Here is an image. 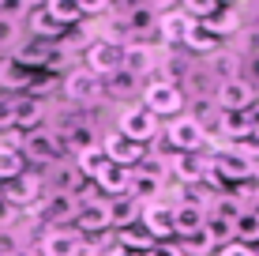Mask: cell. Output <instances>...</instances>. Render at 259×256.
Wrapping results in <instances>:
<instances>
[{"label":"cell","instance_id":"6da1fadb","mask_svg":"<svg viewBox=\"0 0 259 256\" xmlns=\"http://www.w3.org/2000/svg\"><path fill=\"white\" fill-rule=\"evenodd\" d=\"M252 173H259L252 162H248L244 155H237L233 147H226V151H218V155H210V177L222 185V189H233V185L240 181H248Z\"/></svg>","mask_w":259,"mask_h":256},{"label":"cell","instance_id":"7a4b0ae2","mask_svg":"<svg viewBox=\"0 0 259 256\" xmlns=\"http://www.w3.org/2000/svg\"><path fill=\"white\" fill-rule=\"evenodd\" d=\"M34 215L46 223V230H64V223H75L79 200L64 196V192H49V196H41V204L34 207Z\"/></svg>","mask_w":259,"mask_h":256},{"label":"cell","instance_id":"3957f363","mask_svg":"<svg viewBox=\"0 0 259 256\" xmlns=\"http://www.w3.org/2000/svg\"><path fill=\"white\" fill-rule=\"evenodd\" d=\"M19 155H26L30 162L53 166V162H60V155H64V143L57 139V132H49V128H34V132H26V136H23Z\"/></svg>","mask_w":259,"mask_h":256},{"label":"cell","instance_id":"277c9868","mask_svg":"<svg viewBox=\"0 0 259 256\" xmlns=\"http://www.w3.org/2000/svg\"><path fill=\"white\" fill-rule=\"evenodd\" d=\"M143 105H147L154 117H173L177 109H184V91L165 79H150L147 91H143Z\"/></svg>","mask_w":259,"mask_h":256},{"label":"cell","instance_id":"5b68a950","mask_svg":"<svg viewBox=\"0 0 259 256\" xmlns=\"http://www.w3.org/2000/svg\"><path fill=\"white\" fill-rule=\"evenodd\" d=\"M165 139H169V147H173L177 155H195V151H203V143H207L203 132H199V121H195L192 113H181V117L169 121Z\"/></svg>","mask_w":259,"mask_h":256},{"label":"cell","instance_id":"8992f818","mask_svg":"<svg viewBox=\"0 0 259 256\" xmlns=\"http://www.w3.org/2000/svg\"><path fill=\"white\" fill-rule=\"evenodd\" d=\"M120 136H128L132 143H150V139L158 136V117L147 109V105H132V109H124L120 113Z\"/></svg>","mask_w":259,"mask_h":256},{"label":"cell","instance_id":"52a82bcc","mask_svg":"<svg viewBox=\"0 0 259 256\" xmlns=\"http://www.w3.org/2000/svg\"><path fill=\"white\" fill-rule=\"evenodd\" d=\"M87 72H94V76L124 72V46H113V42L94 38L91 46H87Z\"/></svg>","mask_w":259,"mask_h":256},{"label":"cell","instance_id":"ba28073f","mask_svg":"<svg viewBox=\"0 0 259 256\" xmlns=\"http://www.w3.org/2000/svg\"><path fill=\"white\" fill-rule=\"evenodd\" d=\"M255 102V87L248 79H226L214 87V105L218 109H252Z\"/></svg>","mask_w":259,"mask_h":256},{"label":"cell","instance_id":"9c48e42d","mask_svg":"<svg viewBox=\"0 0 259 256\" xmlns=\"http://www.w3.org/2000/svg\"><path fill=\"white\" fill-rule=\"evenodd\" d=\"M0 189H4V200H8V204H15V207L34 211L41 204V177H34V173H19L15 181L0 185Z\"/></svg>","mask_w":259,"mask_h":256},{"label":"cell","instance_id":"30bf717a","mask_svg":"<svg viewBox=\"0 0 259 256\" xmlns=\"http://www.w3.org/2000/svg\"><path fill=\"white\" fill-rule=\"evenodd\" d=\"M64 94L71 102H98L102 98V79H98L94 72H87V68H71V72L64 76Z\"/></svg>","mask_w":259,"mask_h":256},{"label":"cell","instance_id":"8fae6325","mask_svg":"<svg viewBox=\"0 0 259 256\" xmlns=\"http://www.w3.org/2000/svg\"><path fill=\"white\" fill-rule=\"evenodd\" d=\"M41 256H83V234L79 230H46L41 234Z\"/></svg>","mask_w":259,"mask_h":256},{"label":"cell","instance_id":"7c38bea8","mask_svg":"<svg viewBox=\"0 0 259 256\" xmlns=\"http://www.w3.org/2000/svg\"><path fill=\"white\" fill-rule=\"evenodd\" d=\"M102 151H105V158H109L113 166H124V170L139 166V158H143V147L132 143V139L120 136V132H109V136L102 139Z\"/></svg>","mask_w":259,"mask_h":256},{"label":"cell","instance_id":"4fadbf2b","mask_svg":"<svg viewBox=\"0 0 259 256\" xmlns=\"http://www.w3.org/2000/svg\"><path fill=\"white\" fill-rule=\"evenodd\" d=\"M49 192H64V196H83V189H87V177L75 170V162H53V170H49Z\"/></svg>","mask_w":259,"mask_h":256},{"label":"cell","instance_id":"5bb4252c","mask_svg":"<svg viewBox=\"0 0 259 256\" xmlns=\"http://www.w3.org/2000/svg\"><path fill=\"white\" fill-rule=\"evenodd\" d=\"M203 226H207V207L188 204V200L173 207V237H177V241H181V237L203 234Z\"/></svg>","mask_w":259,"mask_h":256},{"label":"cell","instance_id":"9a60e30c","mask_svg":"<svg viewBox=\"0 0 259 256\" xmlns=\"http://www.w3.org/2000/svg\"><path fill=\"white\" fill-rule=\"evenodd\" d=\"M75 226L83 234H105L109 230V200H79V215H75Z\"/></svg>","mask_w":259,"mask_h":256},{"label":"cell","instance_id":"2e32d148","mask_svg":"<svg viewBox=\"0 0 259 256\" xmlns=\"http://www.w3.org/2000/svg\"><path fill=\"white\" fill-rule=\"evenodd\" d=\"M173 207L169 200H158V204L143 207V230L150 237H173Z\"/></svg>","mask_w":259,"mask_h":256},{"label":"cell","instance_id":"e0dca14e","mask_svg":"<svg viewBox=\"0 0 259 256\" xmlns=\"http://www.w3.org/2000/svg\"><path fill=\"white\" fill-rule=\"evenodd\" d=\"M124 72L132 79H143L154 72V49L147 46V42H132V46H124Z\"/></svg>","mask_w":259,"mask_h":256},{"label":"cell","instance_id":"ac0fdd59","mask_svg":"<svg viewBox=\"0 0 259 256\" xmlns=\"http://www.w3.org/2000/svg\"><path fill=\"white\" fill-rule=\"evenodd\" d=\"M139 215H143V204H139V200H132L128 192H120V196L109 200V223H113V230H128V226H136Z\"/></svg>","mask_w":259,"mask_h":256},{"label":"cell","instance_id":"d6986e66","mask_svg":"<svg viewBox=\"0 0 259 256\" xmlns=\"http://www.w3.org/2000/svg\"><path fill=\"white\" fill-rule=\"evenodd\" d=\"M165 185L169 181H158V177H147V173H139V170H132V177H128V196L132 200H147V204H158V200L165 196Z\"/></svg>","mask_w":259,"mask_h":256},{"label":"cell","instance_id":"ffe728a7","mask_svg":"<svg viewBox=\"0 0 259 256\" xmlns=\"http://www.w3.org/2000/svg\"><path fill=\"white\" fill-rule=\"evenodd\" d=\"M188 23H192V19H184V15H181V8H169V12L158 15V34H162V42H165V46H184Z\"/></svg>","mask_w":259,"mask_h":256},{"label":"cell","instance_id":"44dd1931","mask_svg":"<svg viewBox=\"0 0 259 256\" xmlns=\"http://www.w3.org/2000/svg\"><path fill=\"white\" fill-rule=\"evenodd\" d=\"M46 98H30V94H23V98H15V125H23V128H38L41 121H46Z\"/></svg>","mask_w":259,"mask_h":256},{"label":"cell","instance_id":"7402d4cb","mask_svg":"<svg viewBox=\"0 0 259 256\" xmlns=\"http://www.w3.org/2000/svg\"><path fill=\"white\" fill-rule=\"evenodd\" d=\"M184 46H188L192 53H203V57H214V53L222 49V42L214 38V34L207 30L203 23H188V34H184Z\"/></svg>","mask_w":259,"mask_h":256},{"label":"cell","instance_id":"603a6c76","mask_svg":"<svg viewBox=\"0 0 259 256\" xmlns=\"http://www.w3.org/2000/svg\"><path fill=\"white\" fill-rule=\"evenodd\" d=\"M128 177H132V170L105 162V166H102V173H98L94 181H98V189H102V192H109V196H120V192H128Z\"/></svg>","mask_w":259,"mask_h":256},{"label":"cell","instance_id":"cb8c5ba5","mask_svg":"<svg viewBox=\"0 0 259 256\" xmlns=\"http://www.w3.org/2000/svg\"><path fill=\"white\" fill-rule=\"evenodd\" d=\"M203 26H207L214 38L222 42L226 34H237V30H240V12H237V8H218L210 19H203Z\"/></svg>","mask_w":259,"mask_h":256},{"label":"cell","instance_id":"d4e9b609","mask_svg":"<svg viewBox=\"0 0 259 256\" xmlns=\"http://www.w3.org/2000/svg\"><path fill=\"white\" fill-rule=\"evenodd\" d=\"M233 241H240V245L259 241V207H244L240 211V218L233 223Z\"/></svg>","mask_w":259,"mask_h":256},{"label":"cell","instance_id":"484cf974","mask_svg":"<svg viewBox=\"0 0 259 256\" xmlns=\"http://www.w3.org/2000/svg\"><path fill=\"white\" fill-rule=\"evenodd\" d=\"M0 87H4V91H26V87H30V76H26L23 64H15L12 57H4L0 60Z\"/></svg>","mask_w":259,"mask_h":256},{"label":"cell","instance_id":"4316f807","mask_svg":"<svg viewBox=\"0 0 259 256\" xmlns=\"http://www.w3.org/2000/svg\"><path fill=\"white\" fill-rule=\"evenodd\" d=\"M192 72H195L192 60L169 49V57H165V64H162V79H165V83H173V87H177V83H184V79H192Z\"/></svg>","mask_w":259,"mask_h":256},{"label":"cell","instance_id":"83f0119b","mask_svg":"<svg viewBox=\"0 0 259 256\" xmlns=\"http://www.w3.org/2000/svg\"><path fill=\"white\" fill-rule=\"evenodd\" d=\"M105 162H109V158H105V151H102V143H98V147H87V151H79V155H75V170L83 173L87 181H91V177H98V173H102V166H105Z\"/></svg>","mask_w":259,"mask_h":256},{"label":"cell","instance_id":"f1b7e54d","mask_svg":"<svg viewBox=\"0 0 259 256\" xmlns=\"http://www.w3.org/2000/svg\"><path fill=\"white\" fill-rule=\"evenodd\" d=\"M210 72H214V79H218V83H226V79H240L237 72H240V57L237 53H214L210 57Z\"/></svg>","mask_w":259,"mask_h":256},{"label":"cell","instance_id":"f546056e","mask_svg":"<svg viewBox=\"0 0 259 256\" xmlns=\"http://www.w3.org/2000/svg\"><path fill=\"white\" fill-rule=\"evenodd\" d=\"M49 49H53V46H46V42H30V46H15L12 60H15V64H23V68H34V64H46V60H49Z\"/></svg>","mask_w":259,"mask_h":256},{"label":"cell","instance_id":"4dcf8cb0","mask_svg":"<svg viewBox=\"0 0 259 256\" xmlns=\"http://www.w3.org/2000/svg\"><path fill=\"white\" fill-rule=\"evenodd\" d=\"M41 8H46V12L53 15V23H60V26H71V23L83 19L75 0H49V4H41Z\"/></svg>","mask_w":259,"mask_h":256},{"label":"cell","instance_id":"1f68e13d","mask_svg":"<svg viewBox=\"0 0 259 256\" xmlns=\"http://www.w3.org/2000/svg\"><path fill=\"white\" fill-rule=\"evenodd\" d=\"M244 207H248V204H240L237 196L222 192V196L210 204V211H207V215H214V218H226V223H237V218H240V211H244Z\"/></svg>","mask_w":259,"mask_h":256},{"label":"cell","instance_id":"d6a6232c","mask_svg":"<svg viewBox=\"0 0 259 256\" xmlns=\"http://www.w3.org/2000/svg\"><path fill=\"white\" fill-rule=\"evenodd\" d=\"M19 173H23V155L15 151V147H4V143H0V185L15 181Z\"/></svg>","mask_w":259,"mask_h":256},{"label":"cell","instance_id":"836d02e7","mask_svg":"<svg viewBox=\"0 0 259 256\" xmlns=\"http://www.w3.org/2000/svg\"><path fill=\"white\" fill-rule=\"evenodd\" d=\"M203 234H207V241L210 245H233V223H226V218H214L207 215V226H203Z\"/></svg>","mask_w":259,"mask_h":256},{"label":"cell","instance_id":"e575fe53","mask_svg":"<svg viewBox=\"0 0 259 256\" xmlns=\"http://www.w3.org/2000/svg\"><path fill=\"white\" fill-rule=\"evenodd\" d=\"M30 30L38 34V38H60V30H64V26L53 23V15L46 12V8H34V12H30Z\"/></svg>","mask_w":259,"mask_h":256},{"label":"cell","instance_id":"d590c367","mask_svg":"<svg viewBox=\"0 0 259 256\" xmlns=\"http://www.w3.org/2000/svg\"><path fill=\"white\" fill-rule=\"evenodd\" d=\"M15 46H19V19H15V12L0 8V49H15Z\"/></svg>","mask_w":259,"mask_h":256},{"label":"cell","instance_id":"8d00e7d4","mask_svg":"<svg viewBox=\"0 0 259 256\" xmlns=\"http://www.w3.org/2000/svg\"><path fill=\"white\" fill-rule=\"evenodd\" d=\"M117 241H120V249H132V252H147L150 245H154V237H150L147 230H136V226H128V230H120V234H117Z\"/></svg>","mask_w":259,"mask_h":256},{"label":"cell","instance_id":"74e56055","mask_svg":"<svg viewBox=\"0 0 259 256\" xmlns=\"http://www.w3.org/2000/svg\"><path fill=\"white\" fill-rule=\"evenodd\" d=\"M136 79H132L128 72H117V76H109V94H113V98H124V94H132V91H136Z\"/></svg>","mask_w":259,"mask_h":256},{"label":"cell","instance_id":"f35d334b","mask_svg":"<svg viewBox=\"0 0 259 256\" xmlns=\"http://www.w3.org/2000/svg\"><path fill=\"white\" fill-rule=\"evenodd\" d=\"M229 196H237L240 204H244V200H255V196H259V173H252L248 181L233 185V189H229Z\"/></svg>","mask_w":259,"mask_h":256},{"label":"cell","instance_id":"ab89813d","mask_svg":"<svg viewBox=\"0 0 259 256\" xmlns=\"http://www.w3.org/2000/svg\"><path fill=\"white\" fill-rule=\"evenodd\" d=\"M15 128V98H0V132Z\"/></svg>","mask_w":259,"mask_h":256},{"label":"cell","instance_id":"60d3db41","mask_svg":"<svg viewBox=\"0 0 259 256\" xmlns=\"http://www.w3.org/2000/svg\"><path fill=\"white\" fill-rule=\"evenodd\" d=\"M15 249H23V241L15 237V230H8V226H4V230H0V256H12Z\"/></svg>","mask_w":259,"mask_h":256},{"label":"cell","instance_id":"b9f144b4","mask_svg":"<svg viewBox=\"0 0 259 256\" xmlns=\"http://www.w3.org/2000/svg\"><path fill=\"white\" fill-rule=\"evenodd\" d=\"M143 256H181V249H177V245H165V241H154Z\"/></svg>","mask_w":259,"mask_h":256},{"label":"cell","instance_id":"7bdbcfd3","mask_svg":"<svg viewBox=\"0 0 259 256\" xmlns=\"http://www.w3.org/2000/svg\"><path fill=\"white\" fill-rule=\"evenodd\" d=\"M218 256H255V252L248 249V245H240V241H233V245H226V249H222Z\"/></svg>","mask_w":259,"mask_h":256},{"label":"cell","instance_id":"ee69618b","mask_svg":"<svg viewBox=\"0 0 259 256\" xmlns=\"http://www.w3.org/2000/svg\"><path fill=\"white\" fill-rule=\"evenodd\" d=\"M12 256H41V252H38V249H26V245H23V249H15Z\"/></svg>","mask_w":259,"mask_h":256},{"label":"cell","instance_id":"f6af8a7d","mask_svg":"<svg viewBox=\"0 0 259 256\" xmlns=\"http://www.w3.org/2000/svg\"><path fill=\"white\" fill-rule=\"evenodd\" d=\"M83 256H102V252H94V249H87V252H83Z\"/></svg>","mask_w":259,"mask_h":256},{"label":"cell","instance_id":"bcb514c9","mask_svg":"<svg viewBox=\"0 0 259 256\" xmlns=\"http://www.w3.org/2000/svg\"><path fill=\"white\" fill-rule=\"evenodd\" d=\"M0 204H4V189H0Z\"/></svg>","mask_w":259,"mask_h":256}]
</instances>
